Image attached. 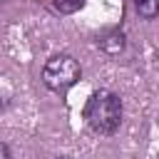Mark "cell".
Segmentation results:
<instances>
[{
	"mask_svg": "<svg viewBox=\"0 0 159 159\" xmlns=\"http://www.w3.org/2000/svg\"><path fill=\"white\" fill-rule=\"evenodd\" d=\"M82 117L94 134H102V137L114 134L122 124V99H119V94H114L112 89L92 92L87 104H84Z\"/></svg>",
	"mask_w": 159,
	"mask_h": 159,
	"instance_id": "1",
	"label": "cell"
},
{
	"mask_svg": "<svg viewBox=\"0 0 159 159\" xmlns=\"http://www.w3.org/2000/svg\"><path fill=\"white\" fill-rule=\"evenodd\" d=\"M82 70H80V62L70 55H55L45 62L42 67V82L47 89L52 92H65L70 89L72 84H77Z\"/></svg>",
	"mask_w": 159,
	"mask_h": 159,
	"instance_id": "2",
	"label": "cell"
},
{
	"mask_svg": "<svg viewBox=\"0 0 159 159\" xmlns=\"http://www.w3.org/2000/svg\"><path fill=\"white\" fill-rule=\"evenodd\" d=\"M134 7H137V12H139L142 17L152 20V17L159 12V0H134Z\"/></svg>",
	"mask_w": 159,
	"mask_h": 159,
	"instance_id": "3",
	"label": "cell"
},
{
	"mask_svg": "<svg viewBox=\"0 0 159 159\" xmlns=\"http://www.w3.org/2000/svg\"><path fill=\"white\" fill-rule=\"evenodd\" d=\"M122 47H124V37H122V35H117V32H114L112 37H107V40H102V50H107L109 55H114V52H119Z\"/></svg>",
	"mask_w": 159,
	"mask_h": 159,
	"instance_id": "4",
	"label": "cell"
},
{
	"mask_svg": "<svg viewBox=\"0 0 159 159\" xmlns=\"http://www.w3.org/2000/svg\"><path fill=\"white\" fill-rule=\"evenodd\" d=\"M84 2H87V0H55L57 10H60V12H65V15H70V12H77V10H80Z\"/></svg>",
	"mask_w": 159,
	"mask_h": 159,
	"instance_id": "5",
	"label": "cell"
},
{
	"mask_svg": "<svg viewBox=\"0 0 159 159\" xmlns=\"http://www.w3.org/2000/svg\"><path fill=\"white\" fill-rule=\"evenodd\" d=\"M0 152H2V159H10V147H7V144H2Z\"/></svg>",
	"mask_w": 159,
	"mask_h": 159,
	"instance_id": "6",
	"label": "cell"
}]
</instances>
